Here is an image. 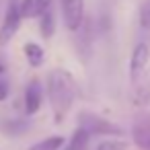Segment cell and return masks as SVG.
<instances>
[{
	"label": "cell",
	"instance_id": "cell-1",
	"mask_svg": "<svg viewBox=\"0 0 150 150\" xmlns=\"http://www.w3.org/2000/svg\"><path fill=\"white\" fill-rule=\"evenodd\" d=\"M76 91H78L76 80L68 70L56 68L47 74V99L52 103L56 123H62L64 117L70 113L74 101H76Z\"/></svg>",
	"mask_w": 150,
	"mask_h": 150
},
{
	"label": "cell",
	"instance_id": "cell-2",
	"mask_svg": "<svg viewBox=\"0 0 150 150\" xmlns=\"http://www.w3.org/2000/svg\"><path fill=\"white\" fill-rule=\"evenodd\" d=\"M78 125L84 127L91 136H121L123 134V129L117 123H113V121H109V119H105L93 111H80L78 113Z\"/></svg>",
	"mask_w": 150,
	"mask_h": 150
},
{
	"label": "cell",
	"instance_id": "cell-3",
	"mask_svg": "<svg viewBox=\"0 0 150 150\" xmlns=\"http://www.w3.org/2000/svg\"><path fill=\"white\" fill-rule=\"evenodd\" d=\"M21 21H23V17H21V11H19V0H8L4 21L0 25V45H6L15 37V33L21 27Z\"/></svg>",
	"mask_w": 150,
	"mask_h": 150
},
{
	"label": "cell",
	"instance_id": "cell-4",
	"mask_svg": "<svg viewBox=\"0 0 150 150\" xmlns=\"http://www.w3.org/2000/svg\"><path fill=\"white\" fill-rule=\"evenodd\" d=\"M62 17L68 31H78L84 21V0H60Z\"/></svg>",
	"mask_w": 150,
	"mask_h": 150
},
{
	"label": "cell",
	"instance_id": "cell-5",
	"mask_svg": "<svg viewBox=\"0 0 150 150\" xmlns=\"http://www.w3.org/2000/svg\"><path fill=\"white\" fill-rule=\"evenodd\" d=\"M132 140L140 150H150V113L148 111H142L134 117Z\"/></svg>",
	"mask_w": 150,
	"mask_h": 150
},
{
	"label": "cell",
	"instance_id": "cell-6",
	"mask_svg": "<svg viewBox=\"0 0 150 150\" xmlns=\"http://www.w3.org/2000/svg\"><path fill=\"white\" fill-rule=\"evenodd\" d=\"M148 60H150V47H148V43H144V41L136 43V47H134V52H132V58H129V80H132L134 84H136L138 78L144 74Z\"/></svg>",
	"mask_w": 150,
	"mask_h": 150
},
{
	"label": "cell",
	"instance_id": "cell-7",
	"mask_svg": "<svg viewBox=\"0 0 150 150\" xmlns=\"http://www.w3.org/2000/svg\"><path fill=\"white\" fill-rule=\"evenodd\" d=\"M41 103H43V91H41V84L37 78H33L25 91V113L27 115H35L39 109H41Z\"/></svg>",
	"mask_w": 150,
	"mask_h": 150
},
{
	"label": "cell",
	"instance_id": "cell-8",
	"mask_svg": "<svg viewBox=\"0 0 150 150\" xmlns=\"http://www.w3.org/2000/svg\"><path fill=\"white\" fill-rule=\"evenodd\" d=\"M50 6L52 0H19V11L23 19H35Z\"/></svg>",
	"mask_w": 150,
	"mask_h": 150
},
{
	"label": "cell",
	"instance_id": "cell-9",
	"mask_svg": "<svg viewBox=\"0 0 150 150\" xmlns=\"http://www.w3.org/2000/svg\"><path fill=\"white\" fill-rule=\"evenodd\" d=\"M88 142H91V134L84 129V127H76L74 129V134H72V138L60 148V150H86L88 148Z\"/></svg>",
	"mask_w": 150,
	"mask_h": 150
},
{
	"label": "cell",
	"instance_id": "cell-10",
	"mask_svg": "<svg viewBox=\"0 0 150 150\" xmlns=\"http://www.w3.org/2000/svg\"><path fill=\"white\" fill-rule=\"evenodd\" d=\"M39 31L45 39H52V35L56 33V13L52 6L39 15Z\"/></svg>",
	"mask_w": 150,
	"mask_h": 150
},
{
	"label": "cell",
	"instance_id": "cell-11",
	"mask_svg": "<svg viewBox=\"0 0 150 150\" xmlns=\"http://www.w3.org/2000/svg\"><path fill=\"white\" fill-rule=\"evenodd\" d=\"M25 58H27L31 68H39L45 62V52H43V47L39 43L29 41V43H25Z\"/></svg>",
	"mask_w": 150,
	"mask_h": 150
},
{
	"label": "cell",
	"instance_id": "cell-12",
	"mask_svg": "<svg viewBox=\"0 0 150 150\" xmlns=\"http://www.w3.org/2000/svg\"><path fill=\"white\" fill-rule=\"evenodd\" d=\"M64 144H66V138L64 136H50V138L33 144L29 150H60Z\"/></svg>",
	"mask_w": 150,
	"mask_h": 150
},
{
	"label": "cell",
	"instance_id": "cell-13",
	"mask_svg": "<svg viewBox=\"0 0 150 150\" xmlns=\"http://www.w3.org/2000/svg\"><path fill=\"white\" fill-rule=\"evenodd\" d=\"M95 150H127V144L123 140H117V138H109V140H103Z\"/></svg>",
	"mask_w": 150,
	"mask_h": 150
},
{
	"label": "cell",
	"instance_id": "cell-14",
	"mask_svg": "<svg viewBox=\"0 0 150 150\" xmlns=\"http://www.w3.org/2000/svg\"><path fill=\"white\" fill-rule=\"evenodd\" d=\"M150 103V88L148 86H138L136 91V105H148Z\"/></svg>",
	"mask_w": 150,
	"mask_h": 150
},
{
	"label": "cell",
	"instance_id": "cell-15",
	"mask_svg": "<svg viewBox=\"0 0 150 150\" xmlns=\"http://www.w3.org/2000/svg\"><path fill=\"white\" fill-rule=\"evenodd\" d=\"M140 21H142L144 27H150V2H146V4L142 6V11H140Z\"/></svg>",
	"mask_w": 150,
	"mask_h": 150
},
{
	"label": "cell",
	"instance_id": "cell-16",
	"mask_svg": "<svg viewBox=\"0 0 150 150\" xmlns=\"http://www.w3.org/2000/svg\"><path fill=\"white\" fill-rule=\"evenodd\" d=\"M6 97H8V82L0 80V101H4Z\"/></svg>",
	"mask_w": 150,
	"mask_h": 150
},
{
	"label": "cell",
	"instance_id": "cell-17",
	"mask_svg": "<svg viewBox=\"0 0 150 150\" xmlns=\"http://www.w3.org/2000/svg\"><path fill=\"white\" fill-rule=\"evenodd\" d=\"M4 70H6V68H4V64H0V74H4Z\"/></svg>",
	"mask_w": 150,
	"mask_h": 150
}]
</instances>
